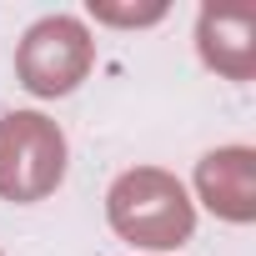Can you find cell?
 <instances>
[{
  "mask_svg": "<svg viewBox=\"0 0 256 256\" xmlns=\"http://www.w3.org/2000/svg\"><path fill=\"white\" fill-rule=\"evenodd\" d=\"M196 46L216 76L251 80L256 76V6H216V0L201 6Z\"/></svg>",
  "mask_w": 256,
  "mask_h": 256,
  "instance_id": "obj_4",
  "label": "cell"
},
{
  "mask_svg": "<svg viewBox=\"0 0 256 256\" xmlns=\"http://www.w3.org/2000/svg\"><path fill=\"white\" fill-rule=\"evenodd\" d=\"M196 191H201V201H206L221 221L246 226V221L256 216V151H251V146L206 151V156L196 161Z\"/></svg>",
  "mask_w": 256,
  "mask_h": 256,
  "instance_id": "obj_5",
  "label": "cell"
},
{
  "mask_svg": "<svg viewBox=\"0 0 256 256\" xmlns=\"http://www.w3.org/2000/svg\"><path fill=\"white\" fill-rule=\"evenodd\" d=\"M106 211H110L116 236H126L131 246H151V251H171V246L191 241V231H196V206H191L186 186L161 166H136V171L116 176Z\"/></svg>",
  "mask_w": 256,
  "mask_h": 256,
  "instance_id": "obj_1",
  "label": "cell"
},
{
  "mask_svg": "<svg viewBox=\"0 0 256 256\" xmlns=\"http://www.w3.org/2000/svg\"><path fill=\"white\" fill-rule=\"evenodd\" d=\"M96 66V40L76 16H46L16 50V76L30 96H70Z\"/></svg>",
  "mask_w": 256,
  "mask_h": 256,
  "instance_id": "obj_3",
  "label": "cell"
},
{
  "mask_svg": "<svg viewBox=\"0 0 256 256\" xmlns=\"http://www.w3.org/2000/svg\"><path fill=\"white\" fill-rule=\"evenodd\" d=\"M66 181V131L40 110L0 116V196L6 201H46Z\"/></svg>",
  "mask_w": 256,
  "mask_h": 256,
  "instance_id": "obj_2",
  "label": "cell"
},
{
  "mask_svg": "<svg viewBox=\"0 0 256 256\" xmlns=\"http://www.w3.org/2000/svg\"><path fill=\"white\" fill-rule=\"evenodd\" d=\"M90 10H96L100 20H116V26H131V20L141 26V20H161V16H166V6H146V10H110V6H90Z\"/></svg>",
  "mask_w": 256,
  "mask_h": 256,
  "instance_id": "obj_6",
  "label": "cell"
}]
</instances>
